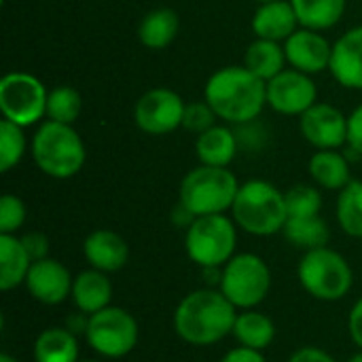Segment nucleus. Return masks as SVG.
<instances>
[{
    "label": "nucleus",
    "instance_id": "obj_36",
    "mask_svg": "<svg viewBox=\"0 0 362 362\" xmlns=\"http://www.w3.org/2000/svg\"><path fill=\"white\" fill-rule=\"evenodd\" d=\"M348 144L358 157H362V104L348 117Z\"/></svg>",
    "mask_w": 362,
    "mask_h": 362
},
{
    "label": "nucleus",
    "instance_id": "obj_6",
    "mask_svg": "<svg viewBox=\"0 0 362 362\" xmlns=\"http://www.w3.org/2000/svg\"><path fill=\"white\" fill-rule=\"evenodd\" d=\"M299 284L318 301H339L344 299L354 284V272L344 255L322 246L308 250L297 267Z\"/></svg>",
    "mask_w": 362,
    "mask_h": 362
},
{
    "label": "nucleus",
    "instance_id": "obj_17",
    "mask_svg": "<svg viewBox=\"0 0 362 362\" xmlns=\"http://www.w3.org/2000/svg\"><path fill=\"white\" fill-rule=\"evenodd\" d=\"M83 255L93 269L115 274L127 265L129 246L112 229H95L83 242Z\"/></svg>",
    "mask_w": 362,
    "mask_h": 362
},
{
    "label": "nucleus",
    "instance_id": "obj_32",
    "mask_svg": "<svg viewBox=\"0 0 362 362\" xmlns=\"http://www.w3.org/2000/svg\"><path fill=\"white\" fill-rule=\"evenodd\" d=\"M286 208L288 218H301V216H318L322 210V195L316 187L310 185H295L286 193Z\"/></svg>",
    "mask_w": 362,
    "mask_h": 362
},
{
    "label": "nucleus",
    "instance_id": "obj_40",
    "mask_svg": "<svg viewBox=\"0 0 362 362\" xmlns=\"http://www.w3.org/2000/svg\"><path fill=\"white\" fill-rule=\"evenodd\" d=\"M87 325H89V316L76 310L74 314H70V316L66 318V325H64V327H66L68 331H72V333L78 337V335H85Z\"/></svg>",
    "mask_w": 362,
    "mask_h": 362
},
{
    "label": "nucleus",
    "instance_id": "obj_44",
    "mask_svg": "<svg viewBox=\"0 0 362 362\" xmlns=\"http://www.w3.org/2000/svg\"><path fill=\"white\" fill-rule=\"evenodd\" d=\"M78 362H100V361H78Z\"/></svg>",
    "mask_w": 362,
    "mask_h": 362
},
{
    "label": "nucleus",
    "instance_id": "obj_18",
    "mask_svg": "<svg viewBox=\"0 0 362 362\" xmlns=\"http://www.w3.org/2000/svg\"><path fill=\"white\" fill-rule=\"evenodd\" d=\"M299 19L291 4V0H274L259 4L252 17V30L257 38L265 40H286L291 34L297 32Z\"/></svg>",
    "mask_w": 362,
    "mask_h": 362
},
{
    "label": "nucleus",
    "instance_id": "obj_16",
    "mask_svg": "<svg viewBox=\"0 0 362 362\" xmlns=\"http://www.w3.org/2000/svg\"><path fill=\"white\" fill-rule=\"evenodd\" d=\"M329 70L346 89H362V25L344 32L333 45Z\"/></svg>",
    "mask_w": 362,
    "mask_h": 362
},
{
    "label": "nucleus",
    "instance_id": "obj_11",
    "mask_svg": "<svg viewBox=\"0 0 362 362\" xmlns=\"http://www.w3.org/2000/svg\"><path fill=\"white\" fill-rule=\"evenodd\" d=\"M185 100L168 89V87H155L140 95L134 108V121L136 125L151 136H165L178 127H182L185 119Z\"/></svg>",
    "mask_w": 362,
    "mask_h": 362
},
{
    "label": "nucleus",
    "instance_id": "obj_4",
    "mask_svg": "<svg viewBox=\"0 0 362 362\" xmlns=\"http://www.w3.org/2000/svg\"><path fill=\"white\" fill-rule=\"evenodd\" d=\"M32 159L42 174L66 180L83 170L87 151L83 138L72 125L47 119L34 134Z\"/></svg>",
    "mask_w": 362,
    "mask_h": 362
},
{
    "label": "nucleus",
    "instance_id": "obj_15",
    "mask_svg": "<svg viewBox=\"0 0 362 362\" xmlns=\"http://www.w3.org/2000/svg\"><path fill=\"white\" fill-rule=\"evenodd\" d=\"M284 53H286V62L295 70L312 76L329 68L333 45H329V40L320 32L310 28H299L295 34H291L284 40Z\"/></svg>",
    "mask_w": 362,
    "mask_h": 362
},
{
    "label": "nucleus",
    "instance_id": "obj_13",
    "mask_svg": "<svg viewBox=\"0 0 362 362\" xmlns=\"http://www.w3.org/2000/svg\"><path fill=\"white\" fill-rule=\"evenodd\" d=\"M301 136L318 151H337L348 142V117L333 104L316 102L299 117Z\"/></svg>",
    "mask_w": 362,
    "mask_h": 362
},
{
    "label": "nucleus",
    "instance_id": "obj_42",
    "mask_svg": "<svg viewBox=\"0 0 362 362\" xmlns=\"http://www.w3.org/2000/svg\"><path fill=\"white\" fill-rule=\"evenodd\" d=\"M348 362H362V350L358 352V354H354L352 358H348Z\"/></svg>",
    "mask_w": 362,
    "mask_h": 362
},
{
    "label": "nucleus",
    "instance_id": "obj_21",
    "mask_svg": "<svg viewBox=\"0 0 362 362\" xmlns=\"http://www.w3.org/2000/svg\"><path fill=\"white\" fill-rule=\"evenodd\" d=\"M32 259L21 242L13 233H0V288L4 293L25 284Z\"/></svg>",
    "mask_w": 362,
    "mask_h": 362
},
{
    "label": "nucleus",
    "instance_id": "obj_3",
    "mask_svg": "<svg viewBox=\"0 0 362 362\" xmlns=\"http://www.w3.org/2000/svg\"><path fill=\"white\" fill-rule=\"evenodd\" d=\"M231 214L235 225L250 235H276L288 221L286 195L267 180H248L240 185Z\"/></svg>",
    "mask_w": 362,
    "mask_h": 362
},
{
    "label": "nucleus",
    "instance_id": "obj_25",
    "mask_svg": "<svg viewBox=\"0 0 362 362\" xmlns=\"http://www.w3.org/2000/svg\"><path fill=\"white\" fill-rule=\"evenodd\" d=\"M240 346L252 348V350H265L276 339V325L274 320L257 310H242L235 318L233 333H231Z\"/></svg>",
    "mask_w": 362,
    "mask_h": 362
},
{
    "label": "nucleus",
    "instance_id": "obj_31",
    "mask_svg": "<svg viewBox=\"0 0 362 362\" xmlns=\"http://www.w3.org/2000/svg\"><path fill=\"white\" fill-rule=\"evenodd\" d=\"M25 134L23 127L2 119L0 121V172H11L25 155Z\"/></svg>",
    "mask_w": 362,
    "mask_h": 362
},
{
    "label": "nucleus",
    "instance_id": "obj_14",
    "mask_svg": "<svg viewBox=\"0 0 362 362\" xmlns=\"http://www.w3.org/2000/svg\"><path fill=\"white\" fill-rule=\"evenodd\" d=\"M72 274L64 263L57 259H40L34 261L28 278H25V288L30 297L42 305H59L72 295Z\"/></svg>",
    "mask_w": 362,
    "mask_h": 362
},
{
    "label": "nucleus",
    "instance_id": "obj_41",
    "mask_svg": "<svg viewBox=\"0 0 362 362\" xmlns=\"http://www.w3.org/2000/svg\"><path fill=\"white\" fill-rule=\"evenodd\" d=\"M0 362H19L17 358H13L11 354H0Z\"/></svg>",
    "mask_w": 362,
    "mask_h": 362
},
{
    "label": "nucleus",
    "instance_id": "obj_19",
    "mask_svg": "<svg viewBox=\"0 0 362 362\" xmlns=\"http://www.w3.org/2000/svg\"><path fill=\"white\" fill-rule=\"evenodd\" d=\"M70 297H72L76 310L87 316L108 308L110 299H112V284H110L108 274L93 269V267L87 272H81L72 282Z\"/></svg>",
    "mask_w": 362,
    "mask_h": 362
},
{
    "label": "nucleus",
    "instance_id": "obj_24",
    "mask_svg": "<svg viewBox=\"0 0 362 362\" xmlns=\"http://www.w3.org/2000/svg\"><path fill=\"white\" fill-rule=\"evenodd\" d=\"M310 176L327 191H341L352 182L348 157L339 151H318L310 159Z\"/></svg>",
    "mask_w": 362,
    "mask_h": 362
},
{
    "label": "nucleus",
    "instance_id": "obj_9",
    "mask_svg": "<svg viewBox=\"0 0 362 362\" xmlns=\"http://www.w3.org/2000/svg\"><path fill=\"white\" fill-rule=\"evenodd\" d=\"M85 339L95 354L104 358H123L136 350L140 329L127 310L108 305L89 316Z\"/></svg>",
    "mask_w": 362,
    "mask_h": 362
},
{
    "label": "nucleus",
    "instance_id": "obj_29",
    "mask_svg": "<svg viewBox=\"0 0 362 362\" xmlns=\"http://www.w3.org/2000/svg\"><path fill=\"white\" fill-rule=\"evenodd\" d=\"M337 223L350 238H362V180H352L339 191Z\"/></svg>",
    "mask_w": 362,
    "mask_h": 362
},
{
    "label": "nucleus",
    "instance_id": "obj_28",
    "mask_svg": "<svg viewBox=\"0 0 362 362\" xmlns=\"http://www.w3.org/2000/svg\"><path fill=\"white\" fill-rule=\"evenodd\" d=\"M284 238L297 246V248H303L305 252L308 250H314V248H322L329 244L331 240V229L329 225L318 216H301V218H288L286 225H284Z\"/></svg>",
    "mask_w": 362,
    "mask_h": 362
},
{
    "label": "nucleus",
    "instance_id": "obj_35",
    "mask_svg": "<svg viewBox=\"0 0 362 362\" xmlns=\"http://www.w3.org/2000/svg\"><path fill=\"white\" fill-rule=\"evenodd\" d=\"M21 242L30 255L32 261H40V259H47L49 257V238L42 233V231H30L25 235H21Z\"/></svg>",
    "mask_w": 362,
    "mask_h": 362
},
{
    "label": "nucleus",
    "instance_id": "obj_38",
    "mask_svg": "<svg viewBox=\"0 0 362 362\" xmlns=\"http://www.w3.org/2000/svg\"><path fill=\"white\" fill-rule=\"evenodd\" d=\"M348 333L350 339L356 344V348L362 350V297L352 305L350 316H348Z\"/></svg>",
    "mask_w": 362,
    "mask_h": 362
},
{
    "label": "nucleus",
    "instance_id": "obj_43",
    "mask_svg": "<svg viewBox=\"0 0 362 362\" xmlns=\"http://www.w3.org/2000/svg\"><path fill=\"white\" fill-rule=\"evenodd\" d=\"M255 2H259V4H265V2H274V0H255Z\"/></svg>",
    "mask_w": 362,
    "mask_h": 362
},
{
    "label": "nucleus",
    "instance_id": "obj_7",
    "mask_svg": "<svg viewBox=\"0 0 362 362\" xmlns=\"http://www.w3.org/2000/svg\"><path fill=\"white\" fill-rule=\"evenodd\" d=\"M225 214L197 216L187 227L185 248L193 263L204 267H225L235 257L238 229Z\"/></svg>",
    "mask_w": 362,
    "mask_h": 362
},
{
    "label": "nucleus",
    "instance_id": "obj_2",
    "mask_svg": "<svg viewBox=\"0 0 362 362\" xmlns=\"http://www.w3.org/2000/svg\"><path fill=\"white\" fill-rule=\"evenodd\" d=\"M204 100L212 106L218 119L231 125H246L265 108L267 83L246 66H227L208 78Z\"/></svg>",
    "mask_w": 362,
    "mask_h": 362
},
{
    "label": "nucleus",
    "instance_id": "obj_1",
    "mask_svg": "<svg viewBox=\"0 0 362 362\" xmlns=\"http://www.w3.org/2000/svg\"><path fill=\"white\" fill-rule=\"evenodd\" d=\"M238 308L216 288H197L174 312V331L189 346H214L233 333Z\"/></svg>",
    "mask_w": 362,
    "mask_h": 362
},
{
    "label": "nucleus",
    "instance_id": "obj_30",
    "mask_svg": "<svg viewBox=\"0 0 362 362\" xmlns=\"http://www.w3.org/2000/svg\"><path fill=\"white\" fill-rule=\"evenodd\" d=\"M83 112V98L70 85H59L49 91L47 98V119L72 125Z\"/></svg>",
    "mask_w": 362,
    "mask_h": 362
},
{
    "label": "nucleus",
    "instance_id": "obj_33",
    "mask_svg": "<svg viewBox=\"0 0 362 362\" xmlns=\"http://www.w3.org/2000/svg\"><path fill=\"white\" fill-rule=\"evenodd\" d=\"M216 112L212 110V106L204 100V102H191L185 108V119H182V127L193 132V134H204L206 129L214 127L216 121Z\"/></svg>",
    "mask_w": 362,
    "mask_h": 362
},
{
    "label": "nucleus",
    "instance_id": "obj_37",
    "mask_svg": "<svg viewBox=\"0 0 362 362\" xmlns=\"http://www.w3.org/2000/svg\"><path fill=\"white\" fill-rule=\"evenodd\" d=\"M286 362H337L329 352L320 350V348H314V346H305V348H299L291 354V358Z\"/></svg>",
    "mask_w": 362,
    "mask_h": 362
},
{
    "label": "nucleus",
    "instance_id": "obj_12",
    "mask_svg": "<svg viewBox=\"0 0 362 362\" xmlns=\"http://www.w3.org/2000/svg\"><path fill=\"white\" fill-rule=\"evenodd\" d=\"M318 102V89L310 74L295 68L282 70L278 76L267 81V104L291 117H301Z\"/></svg>",
    "mask_w": 362,
    "mask_h": 362
},
{
    "label": "nucleus",
    "instance_id": "obj_8",
    "mask_svg": "<svg viewBox=\"0 0 362 362\" xmlns=\"http://www.w3.org/2000/svg\"><path fill=\"white\" fill-rule=\"evenodd\" d=\"M218 291L238 310H255L272 291L269 265L259 255L240 252L223 267Z\"/></svg>",
    "mask_w": 362,
    "mask_h": 362
},
{
    "label": "nucleus",
    "instance_id": "obj_27",
    "mask_svg": "<svg viewBox=\"0 0 362 362\" xmlns=\"http://www.w3.org/2000/svg\"><path fill=\"white\" fill-rule=\"evenodd\" d=\"M299 25L316 32L337 25L346 11V0H291Z\"/></svg>",
    "mask_w": 362,
    "mask_h": 362
},
{
    "label": "nucleus",
    "instance_id": "obj_5",
    "mask_svg": "<svg viewBox=\"0 0 362 362\" xmlns=\"http://www.w3.org/2000/svg\"><path fill=\"white\" fill-rule=\"evenodd\" d=\"M240 182L227 168L197 165L191 170L178 189V204H182L195 218L210 214H225L233 208Z\"/></svg>",
    "mask_w": 362,
    "mask_h": 362
},
{
    "label": "nucleus",
    "instance_id": "obj_22",
    "mask_svg": "<svg viewBox=\"0 0 362 362\" xmlns=\"http://www.w3.org/2000/svg\"><path fill=\"white\" fill-rule=\"evenodd\" d=\"M178 30L180 17L174 8H153L142 17L138 25V38L146 49L161 51L174 42Z\"/></svg>",
    "mask_w": 362,
    "mask_h": 362
},
{
    "label": "nucleus",
    "instance_id": "obj_39",
    "mask_svg": "<svg viewBox=\"0 0 362 362\" xmlns=\"http://www.w3.org/2000/svg\"><path fill=\"white\" fill-rule=\"evenodd\" d=\"M221 362H267L265 361V356H263V352L261 350H252V348H244V346H240V348H233V350H229Z\"/></svg>",
    "mask_w": 362,
    "mask_h": 362
},
{
    "label": "nucleus",
    "instance_id": "obj_34",
    "mask_svg": "<svg viewBox=\"0 0 362 362\" xmlns=\"http://www.w3.org/2000/svg\"><path fill=\"white\" fill-rule=\"evenodd\" d=\"M25 223V206L17 195L0 197V233H13Z\"/></svg>",
    "mask_w": 362,
    "mask_h": 362
},
{
    "label": "nucleus",
    "instance_id": "obj_20",
    "mask_svg": "<svg viewBox=\"0 0 362 362\" xmlns=\"http://www.w3.org/2000/svg\"><path fill=\"white\" fill-rule=\"evenodd\" d=\"M238 136L227 125H214L197 136L195 155L202 165L229 168V163L238 155Z\"/></svg>",
    "mask_w": 362,
    "mask_h": 362
},
{
    "label": "nucleus",
    "instance_id": "obj_23",
    "mask_svg": "<svg viewBox=\"0 0 362 362\" xmlns=\"http://www.w3.org/2000/svg\"><path fill=\"white\" fill-rule=\"evenodd\" d=\"M34 362H78V339L66 327L45 329L34 341Z\"/></svg>",
    "mask_w": 362,
    "mask_h": 362
},
{
    "label": "nucleus",
    "instance_id": "obj_26",
    "mask_svg": "<svg viewBox=\"0 0 362 362\" xmlns=\"http://www.w3.org/2000/svg\"><path fill=\"white\" fill-rule=\"evenodd\" d=\"M244 66L257 74L259 78H263L265 83L272 81L274 76H278L282 70H286V53L284 47H280V42L276 40H265V38H257L255 42L248 45L246 55H244Z\"/></svg>",
    "mask_w": 362,
    "mask_h": 362
},
{
    "label": "nucleus",
    "instance_id": "obj_10",
    "mask_svg": "<svg viewBox=\"0 0 362 362\" xmlns=\"http://www.w3.org/2000/svg\"><path fill=\"white\" fill-rule=\"evenodd\" d=\"M49 91L30 72H8L0 78V110L2 117L30 127L47 117Z\"/></svg>",
    "mask_w": 362,
    "mask_h": 362
}]
</instances>
